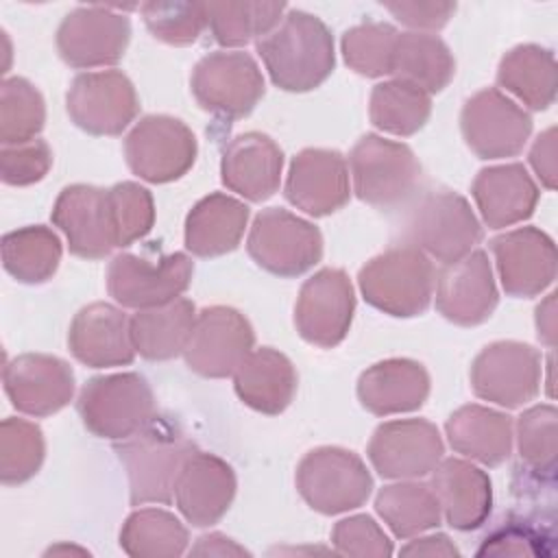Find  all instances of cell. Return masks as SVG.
Returning <instances> with one entry per match:
<instances>
[{"label":"cell","mask_w":558,"mask_h":558,"mask_svg":"<svg viewBox=\"0 0 558 558\" xmlns=\"http://www.w3.org/2000/svg\"><path fill=\"white\" fill-rule=\"evenodd\" d=\"M185 525L168 510L140 508L120 530V547L133 558H177L187 549Z\"/></svg>","instance_id":"74e56055"},{"label":"cell","mask_w":558,"mask_h":558,"mask_svg":"<svg viewBox=\"0 0 558 558\" xmlns=\"http://www.w3.org/2000/svg\"><path fill=\"white\" fill-rule=\"evenodd\" d=\"M192 129L172 116H144L124 137V157L133 174L148 183L181 179L196 161Z\"/></svg>","instance_id":"30bf717a"},{"label":"cell","mask_w":558,"mask_h":558,"mask_svg":"<svg viewBox=\"0 0 558 558\" xmlns=\"http://www.w3.org/2000/svg\"><path fill=\"white\" fill-rule=\"evenodd\" d=\"M497 83L525 107L543 111L556 98L554 52L536 44H521L508 50L497 68Z\"/></svg>","instance_id":"e575fe53"},{"label":"cell","mask_w":558,"mask_h":558,"mask_svg":"<svg viewBox=\"0 0 558 558\" xmlns=\"http://www.w3.org/2000/svg\"><path fill=\"white\" fill-rule=\"evenodd\" d=\"M50 166L52 150L39 137L0 148V179L7 185H33L48 174Z\"/></svg>","instance_id":"c3c4849f"},{"label":"cell","mask_w":558,"mask_h":558,"mask_svg":"<svg viewBox=\"0 0 558 558\" xmlns=\"http://www.w3.org/2000/svg\"><path fill=\"white\" fill-rule=\"evenodd\" d=\"M253 344L255 333L242 312L227 305H211L196 314L183 357L196 375L220 379L238 371L253 351Z\"/></svg>","instance_id":"5bb4252c"},{"label":"cell","mask_w":558,"mask_h":558,"mask_svg":"<svg viewBox=\"0 0 558 558\" xmlns=\"http://www.w3.org/2000/svg\"><path fill=\"white\" fill-rule=\"evenodd\" d=\"M72 355L92 368L124 366L135 357L126 314L111 303H89L76 312L68 331Z\"/></svg>","instance_id":"d4e9b609"},{"label":"cell","mask_w":558,"mask_h":558,"mask_svg":"<svg viewBox=\"0 0 558 558\" xmlns=\"http://www.w3.org/2000/svg\"><path fill=\"white\" fill-rule=\"evenodd\" d=\"M355 312V292L340 268H320L299 292L294 325L299 336L320 349H331L349 333Z\"/></svg>","instance_id":"e0dca14e"},{"label":"cell","mask_w":558,"mask_h":558,"mask_svg":"<svg viewBox=\"0 0 558 558\" xmlns=\"http://www.w3.org/2000/svg\"><path fill=\"white\" fill-rule=\"evenodd\" d=\"M429 395V375L421 362L392 357L373 364L357 379V399L375 416L418 410Z\"/></svg>","instance_id":"83f0119b"},{"label":"cell","mask_w":558,"mask_h":558,"mask_svg":"<svg viewBox=\"0 0 558 558\" xmlns=\"http://www.w3.org/2000/svg\"><path fill=\"white\" fill-rule=\"evenodd\" d=\"M397 28L386 22H364L342 35L340 48L347 65L368 78L390 74Z\"/></svg>","instance_id":"ee69618b"},{"label":"cell","mask_w":558,"mask_h":558,"mask_svg":"<svg viewBox=\"0 0 558 558\" xmlns=\"http://www.w3.org/2000/svg\"><path fill=\"white\" fill-rule=\"evenodd\" d=\"M445 445L438 427L425 418L381 423L368 442L366 456L386 480H416L442 460Z\"/></svg>","instance_id":"ac0fdd59"},{"label":"cell","mask_w":558,"mask_h":558,"mask_svg":"<svg viewBox=\"0 0 558 558\" xmlns=\"http://www.w3.org/2000/svg\"><path fill=\"white\" fill-rule=\"evenodd\" d=\"M534 541H543V532L534 530L523 521H508L499 525L490 536L484 538L477 556H525L538 554L541 549L534 547Z\"/></svg>","instance_id":"681fc988"},{"label":"cell","mask_w":558,"mask_h":558,"mask_svg":"<svg viewBox=\"0 0 558 558\" xmlns=\"http://www.w3.org/2000/svg\"><path fill=\"white\" fill-rule=\"evenodd\" d=\"M543 375L541 353L517 340H499L484 347L471 364L475 397L501 408H521L538 395Z\"/></svg>","instance_id":"8fae6325"},{"label":"cell","mask_w":558,"mask_h":558,"mask_svg":"<svg viewBox=\"0 0 558 558\" xmlns=\"http://www.w3.org/2000/svg\"><path fill=\"white\" fill-rule=\"evenodd\" d=\"M471 194L490 229H506L527 220L538 203V187L523 163L488 166L477 172Z\"/></svg>","instance_id":"f1b7e54d"},{"label":"cell","mask_w":558,"mask_h":558,"mask_svg":"<svg viewBox=\"0 0 558 558\" xmlns=\"http://www.w3.org/2000/svg\"><path fill=\"white\" fill-rule=\"evenodd\" d=\"M131 39V22L111 7L89 4L70 11L57 28L61 59L78 70L113 65Z\"/></svg>","instance_id":"2e32d148"},{"label":"cell","mask_w":558,"mask_h":558,"mask_svg":"<svg viewBox=\"0 0 558 558\" xmlns=\"http://www.w3.org/2000/svg\"><path fill=\"white\" fill-rule=\"evenodd\" d=\"M331 543L342 556L386 558L392 554V541L368 514H353L333 525Z\"/></svg>","instance_id":"7dc6e473"},{"label":"cell","mask_w":558,"mask_h":558,"mask_svg":"<svg viewBox=\"0 0 558 558\" xmlns=\"http://www.w3.org/2000/svg\"><path fill=\"white\" fill-rule=\"evenodd\" d=\"M190 554L192 556H248V551L242 545H238L233 538L220 532L201 536L196 545L190 549Z\"/></svg>","instance_id":"db71d44e"},{"label":"cell","mask_w":558,"mask_h":558,"mask_svg":"<svg viewBox=\"0 0 558 558\" xmlns=\"http://www.w3.org/2000/svg\"><path fill=\"white\" fill-rule=\"evenodd\" d=\"M70 120L89 135H120L137 116L140 100L133 83L120 70L78 74L68 94Z\"/></svg>","instance_id":"9a60e30c"},{"label":"cell","mask_w":558,"mask_h":558,"mask_svg":"<svg viewBox=\"0 0 558 558\" xmlns=\"http://www.w3.org/2000/svg\"><path fill=\"white\" fill-rule=\"evenodd\" d=\"M296 371L292 362L272 347L253 349L233 373L238 397L262 414H281L294 399Z\"/></svg>","instance_id":"f546056e"},{"label":"cell","mask_w":558,"mask_h":558,"mask_svg":"<svg viewBox=\"0 0 558 558\" xmlns=\"http://www.w3.org/2000/svg\"><path fill=\"white\" fill-rule=\"evenodd\" d=\"M349 168L338 150L305 148L288 170L286 198L307 216L320 218L349 203Z\"/></svg>","instance_id":"603a6c76"},{"label":"cell","mask_w":558,"mask_h":558,"mask_svg":"<svg viewBox=\"0 0 558 558\" xmlns=\"http://www.w3.org/2000/svg\"><path fill=\"white\" fill-rule=\"evenodd\" d=\"M453 451L486 466H497L512 451V418L486 405L458 408L445 423Z\"/></svg>","instance_id":"1f68e13d"},{"label":"cell","mask_w":558,"mask_h":558,"mask_svg":"<svg viewBox=\"0 0 558 558\" xmlns=\"http://www.w3.org/2000/svg\"><path fill=\"white\" fill-rule=\"evenodd\" d=\"M432 490L445 521L460 532L477 530L490 514V477L475 464L460 458H445L432 469Z\"/></svg>","instance_id":"4316f807"},{"label":"cell","mask_w":558,"mask_h":558,"mask_svg":"<svg viewBox=\"0 0 558 558\" xmlns=\"http://www.w3.org/2000/svg\"><path fill=\"white\" fill-rule=\"evenodd\" d=\"M556 421L558 412L549 403L534 405L517 418L521 462L541 482H551L556 473Z\"/></svg>","instance_id":"7bdbcfd3"},{"label":"cell","mask_w":558,"mask_h":558,"mask_svg":"<svg viewBox=\"0 0 558 558\" xmlns=\"http://www.w3.org/2000/svg\"><path fill=\"white\" fill-rule=\"evenodd\" d=\"M194 275V264L185 253H170L146 259L120 253L109 262L107 290L122 307H157L179 299Z\"/></svg>","instance_id":"7c38bea8"},{"label":"cell","mask_w":558,"mask_h":558,"mask_svg":"<svg viewBox=\"0 0 558 558\" xmlns=\"http://www.w3.org/2000/svg\"><path fill=\"white\" fill-rule=\"evenodd\" d=\"M390 74L425 94H438L451 83L456 59L447 44L432 33H399Z\"/></svg>","instance_id":"836d02e7"},{"label":"cell","mask_w":558,"mask_h":558,"mask_svg":"<svg viewBox=\"0 0 558 558\" xmlns=\"http://www.w3.org/2000/svg\"><path fill=\"white\" fill-rule=\"evenodd\" d=\"M235 488L238 482L231 464L214 453L194 451L177 477L174 504L187 523L209 527L227 514Z\"/></svg>","instance_id":"cb8c5ba5"},{"label":"cell","mask_w":558,"mask_h":558,"mask_svg":"<svg viewBox=\"0 0 558 558\" xmlns=\"http://www.w3.org/2000/svg\"><path fill=\"white\" fill-rule=\"evenodd\" d=\"M434 286L436 310L462 327L488 320L499 301L493 268L484 251H471L462 259L442 266Z\"/></svg>","instance_id":"7402d4cb"},{"label":"cell","mask_w":558,"mask_h":558,"mask_svg":"<svg viewBox=\"0 0 558 558\" xmlns=\"http://www.w3.org/2000/svg\"><path fill=\"white\" fill-rule=\"evenodd\" d=\"M194 320L196 307L190 299L183 296L157 307L137 310L129 318L135 353L153 362L177 357L187 344Z\"/></svg>","instance_id":"d6a6232c"},{"label":"cell","mask_w":558,"mask_h":558,"mask_svg":"<svg viewBox=\"0 0 558 558\" xmlns=\"http://www.w3.org/2000/svg\"><path fill=\"white\" fill-rule=\"evenodd\" d=\"M349 166L357 198L379 209L403 205L421 183V163L412 148L375 133L357 140Z\"/></svg>","instance_id":"5b68a950"},{"label":"cell","mask_w":558,"mask_h":558,"mask_svg":"<svg viewBox=\"0 0 558 558\" xmlns=\"http://www.w3.org/2000/svg\"><path fill=\"white\" fill-rule=\"evenodd\" d=\"M296 488L312 510L340 514L368 499L373 477L357 453L342 447H316L296 466Z\"/></svg>","instance_id":"52a82bcc"},{"label":"cell","mask_w":558,"mask_h":558,"mask_svg":"<svg viewBox=\"0 0 558 558\" xmlns=\"http://www.w3.org/2000/svg\"><path fill=\"white\" fill-rule=\"evenodd\" d=\"M257 52L272 78L286 92H310L327 81L336 65L333 37L312 13L290 9L262 39Z\"/></svg>","instance_id":"6da1fadb"},{"label":"cell","mask_w":558,"mask_h":558,"mask_svg":"<svg viewBox=\"0 0 558 558\" xmlns=\"http://www.w3.org/2000/svg\"><path fill=\"white\" fill-rule=\"evenodd\" d=\"M2 379L11 405L28 416H50L74 395L72 366L48 353H22L9 360Z\"/></svg>","instance_id":"ffe728a7"},{"label":"cell","mask_w":558,"mask_h":558,"mask_svg":"<svg viewBox=\"0 0 558 558\" xmlns=\"http://www.w3.org/2000/svg\"><path fill=\"white\" fill-rule=\"evenodd\" d=\"M432 113V98L423 89L392 78L377 83L371 92L368 116L375 129L408 137L425 126Z\"/></svg>","instance_id":"f35d334b"},{"label":"cell","mask_w":558,"mask_h":558,"mask_svg":"<svg viewBox=\"0 0 558 558\" xmlns=\"http://www.w3.org/2000/svg\"><path fill=\"white\" fill-rule=\"evenodd\" d=\"M460 129L466 146L480 159H504L523 150L532 133V118L504 92L486 87L464 102Z\"/></svg>","instance_id":"4fadbf2b"},{"label":"cell","mask_w":558,"mask_h":558,"mask_svg":"<svg viewBox=\"0 0 558 558\" xmlns=\"http://www.w3.org/2000/svg\"><path fill=\"white\" fill-rule=\"evenodd\" d=\"M46 122V102L39 89L22 78L11 76L0 85V142L2 146L37 140Z\"/></svg>","instance_id":"60d3db41"},{"label":"cell","mask_w":558,"mask_h":558,"mask_svg":"<svg viewBox=\"0 0 558 558\" xmlns=\"http://www.w3.org/2000/svg\"><path fill=\"white\" fill-rule=\"evenodd\" d=\"M357 283L362 296L375 310L397 318H412L429 307L436 270L421 248L401 244L366 262Z\"/></svg>","instance_id":"3957f363"},{"label":"cell","mask_w":558,"mask_h":558,"mask_svg":"<svg viewBox=\"0 0 558 558\" xmlns=\"http://www.w3.org/2000/svg\"><path fill=\"white\" fill-rule=\"evenodd\" d=\"M46 456L41 429L24 418L9 416L0 425V482L4 486L31 480Z\"/></svg>","instance_id":"b9f144b4"},{"label":"cell","mask_w":558,"mask_h":558,"mask_svg":"<svg viewBox=\"0 0 558 558\" xmlns=\"http://www.w3.org/2000/svg\"><path fill=\"white\" fill-rule=\"evenodd\" d=\"M207 26L225 48L246 46L268 35L286 15L283 2H209Z\"/></svg>","instance_id":"ab89813d"},{"label":"cell","mask_w":558,"mask_h":558,"mask_svg":"<svg viewBox=\"0 0 558 558\" xmlns=\"http://www.w3.org/2000/svg\"><path fill=\"white\" fill-rule=\"evenodd\" d=\"M246 251L259 268L277 277H299L320 262L323 235L318 227L296 214L268 207L255 216Z\"/></svg>","instance_id":"ba28073f"},{"label":"cell","mask_w":558,"mask_h":558,"mask_svg":"<svg viewBox=\"0 0 558 558\" xmlns=\"http://www.w3.org/2000/svg\"><path fill=\"white\" fill-rule=\"evenodd\" d=\"M375 510L397 538H412L440 525V504L429 484L399 480L375 497Z\"/></svg>","instance_id":"d590c367"},{"label":"cell","mask_w":558,"mask_h":558,"mask_svg":"<svg viewBox=\"0 0 558 558\" xmlns=\"http://www.w3.org/2000/svg\"><path fill=\"white\" fill-rule=\"evenodd\" d=\"M248 207L222 192L201 198L185 218V248L196 257H218L238 248Z\"/></svg>","instance_id":"4dcf8cb0"},{"label":"cell","mask_w":558,"mask_h":558,"mask_svg":"<svg viewBox=\"0 0 558 558\" xmlns=\"http://www.w3.org/2000/svg\"><path fill=\"white\" fill-rule=\"evenodd\" d=\"M530 166L547 190L556 187L558 174H556V129L554 126H549L534 140L530 148Z\"/></svg>","instance_id":"816d5d0a"},{"label":"cell","mask_w":558,"mask_h":558,"mask_svg":"<svg viewBox=\"0 0 558 558\" xmlns=\"http://www.w3.org/2000/svg\"><path fill=\"white\" fill-rule=\"evenodd\" d=\"M194 451L196 447L185 432L157 414L140 432L124 438L116 453L129 475L131 504H170L181 466Z\"/></svg>","instance_id":"7a4b0ae2"},{"label":"cell","mask_w":558,"mask_h":558,"mask_svg":"<svg viewBox=\"0 0 558 558\" xmlns=\"http://www.w3.org/2000/svg\"><path fill=\"white\" fill-rule=\"evenodd\" d=\"M403 556H442V558H453L460 556L458 547L449 541L447 534H427L410 541L408 545L401 547Z\"/></svg>","instance_id":"f5cc1de1"},{"label":"cell","mask_w":558,"mask_h":558,"mask_svg":"<svg viewBox=\"0 0 558 558\" xmlns=\"http://www.w3.org/2000/svg\"><path fill=\"white\" fill-rule=\"evenodd\" d=\"M536 336L547 347L556 342V294H547V299L536 307Z\"/></svg>","instance_id":"11a10c76"},{"label":"cell","mask_w":558,"mask_h":558,"mask_svg":"<svg viewBox=\"0 0 558 558\" xmlns=\"http://www.w3.org/2000/svg\"><path fill=\"white\" fill-rule=\"evenodd\" d=\"M384 7L397 22L414 28V33L438 31L456 13L453 2H386Z\"/></svg>","instance_id":"f907efd6"},{"label":"cell","mask_w":558,"mask_h":558,"mask_svg":"<svg viewBox=\"0 0 558 558\" xmlns=\"http://www.w3.org/2000/svg\"><path fill=\"white\" fill-rule=\"evenodd\" d=\"M497 272L506 294L532 299L556 279V244L536 227H519L490 240Z\"/></svg>","instance_id":"d6986e66"},{"label":"cell","mask_w":558,"mask_h":558,"mask_svg":"<svg viewBox=\"0 0 558 558\" xmlns=\"http://www.w3.org/2000/svg\"><path fill=\"white\" fill-rule=\"evenodd\" d=\"M405 235L412 246L447 266L475 248L482 240V225L464 196L451 190H434L412 207Z\"/></svg>","instance_id":"8992f818"},{"label":"cell","mask_w":558,"mask_h":558,"mask_svg":"<svg viewBox=\"0 0 558 558\" xmlns=\"http://www.w3.org/2000/svg\"><path fill=\"white\" fill-rule=\"evenodd\" d=\"M61 253L59 235L44 225L22 227L2 238V266L20 283L48 281L59 268Z\"/></svg>","instance_id":"8d00e7d4"},{"label":"cell","mask_w":558,"mask_h":558,"mask_svg":"<svg viewBox=\"0 0 558 558\" xmlns=\"http://www.w3.org/2000/svg\"><path fill=\"white\" fill-rule=\"evenodd\" d=\"M76 408L94 436L124 440L155 418V395L140 373H113L92 377Z\"/></svg>","instance_id":"277c9868"},{"label":"cell","mask_w":558,"mask_h":558,"mask_svg":"<svg viewBox=\"0 0 558 558\" xmlns=\"http://www.w3.org/2000/svg\"><path fill=\"white\" fill-rule=\"evenodd\" d=\"M116 246L142 240L155 225L153 194L135 181H122L107 190Z\"/></svg>","instance_id":"bcb514c9"},{"label":"cell","mask_w":558,"mask_h":558,"mask_svg":"<svg viewBox=\"0 0 558 558\" xmlns=\"http://www.w3.org/2000/svg\"><path fill=\"white\" fill-rule=\"evenodd\" d=\"M52 225L68 240L70 253L85 259H100L116 248L107 190L74 183L61 190L52 207Z\"/></svg>","instance_id":"44dd1931"},{"label":"cell","mask_w":558,"mask_h":558,"mask_svg":"<svg viewBox=\"0 0 558 558\" xmlns=\"http://www.w3.org/2000/svg\"><path fill=\"white\" fill-rule=\"evenodd\" d=\"M281 170L283 153L277 142L264 133H242L222 150V183L251 203H262L279 190Z\"/></svg>","instance_id":"484cf974"},{"label":"cell","mask_w":558,"mask_h":558,"mask_svg":"<svg viewBox=\"0 0 558 558\" xmlns=\"http://www.w3.org/2000/svg\"><path fill=\"white\" fill-rule=\"evenodd\" d=\"M142 17L150 35L170 46L194 44L207 26L205 2H181V0H153L140 7Z\"/></svg>","instance_id":"f6af8a7d"},{"label":"cell","mask_w":558,"mask_h":558,"mask_svg":"<svg viewBox=\"0 0 558 558\" xmlns=\"http://www.w3.org/2000/svg\"><path fill=\"white\" fill-rule=\"evenodd\" d=\"M196 102L220 118H246L264 98V76L248 52H209L203 57L190 78Z\"/></svg>","instance_id":"9c48e42d"},{"label":"cell","mask_w":558,"mask_h":558,"mask_svg":"<svg viewBox=\"0 0 558 558\" xmlns=\"http://www.w3.org/2000/svg\"><path fill=\"white\" fill-rule=\"evenodd\" d=\"M72 554V551H76V554H87V549H81V547H74V545H54V547H50L46 554Z\"/></svg>","instance_id":"9f6ffc18"}]
</instances>
